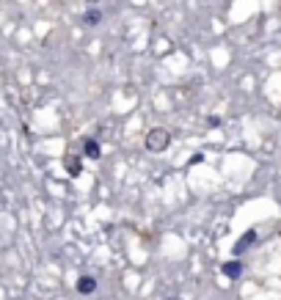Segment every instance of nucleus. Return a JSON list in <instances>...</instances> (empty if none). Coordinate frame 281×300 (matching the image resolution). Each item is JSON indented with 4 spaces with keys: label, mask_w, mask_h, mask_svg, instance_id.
<instances>
[{
    "label": "nucleus",
    "mask_w": 281,
    "mask_h": 300,
    "mask_svg": "<svg viewBox=\"0 0 281 300\" xmlns=\"http://www.w3.org/2000/svg\"><path fill=\"white\" fill-rule=\"evenodd\" d=\"M171 146V132L166 127H155V130L146 132V149L149 152H166Z\"/></svg>",
    "instance_id": "1"
},
{
    "label": "nucleus",
    "mask_w": 281,
    "mask_h": 300,
    "mask_svg": "<svg viewBox=\"0 0 281 300\" xmlns=\"http://www.w3.org/2000/svg\"><path fill=\"white\" fill-rule=\"evenodd\" d=\"M96 289V281L91 276H83V278H78V292L80 295H91Z\"/></svg>",
    "instance_id": "2"
},
{
    "label": "nucleus",
    "mask_w": 281,
    "mask_h": 300,
    "mask_svg": "<svg viewBox=\"0 0 281 300\" xmlns=\"http://www.w3.org/2000/svg\"><path fill=\"white\" fill-rule=\"evenodd\" d=\"M83 149H86V154H89L91 160H99V143H96L94 138H86Z\"/></svg>",
    "instance_id": "3"
},
{
    "label": "nucleus",
    "mask_w": 281,
    "mask_h": 300,
    "mask_svg": "<svg viewBox=\"0 0 281 300\" xmlns=\"http://www.w3.org/2000/svg\"><path fill=\"white\" fill-rule=\"evenodd\" d=\"M240 270H243L240 262H226V265H223V276H229V278H237Z\"/></svg>",
    "instance_id": "4"
},
{
    "label": "nucleus",
    "mask_w": 281,
    "mask_h": 300,
    "mask_svg": "<svg viewBox=\"0 0 281 300\" xmlns=\"http://www.w3.org/2000/svg\"><path fill=\"white\" fill-rule=\"evenodd\" d=\"M83 19H86V22H89V25H99L102 14L96 11V8H91V11H86V14H83Z\"/></svg>",
    "instance_id": "5"
},
{
    "label": "nucleus",
    "mask_w": 281,
    "mask_h": 300,
    "mask_svg": "<svg viewBox=\"0 0 281 300\" xmlns=\"http://www.w3.org/2000/svg\"><path fill=\"white\" fill-rule=\"evenodd\" d=\"M251 240H257V234H254V231H248V234H245V240H240L237 242V248H234V253H243L245 251V245H248V242Z\"/></svg>",
    "instance_id": "6"
},
{
    "label": "nucleus",
    "mask_w": 281,
    "mask_h": 300,
    "mask_svg": "<svg viewBox=\"0 0 281 300\" xmlns=\"http://www.w3.org/2000/svg\"><path fill=\"white\" fill-rule=\"evenodd\" d=\"M166 300H180V298H177V295H171V298H166Z\"/></svg>",
    "instance_id": "7"
}]
</instances>
